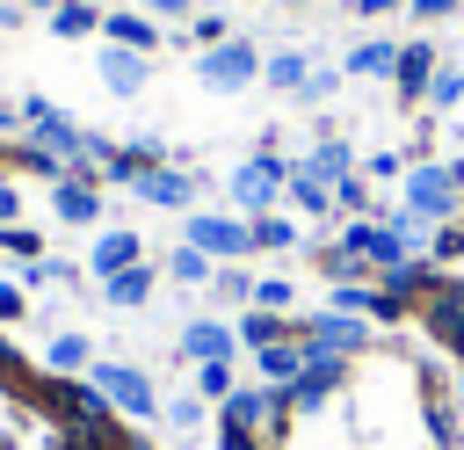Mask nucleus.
I'll list each match as a JSON object with an SVG mask.
<instances>
[{
	"instance_id": "nucleus-1",
	"label": "nucleus",
	"mask_w": 464,
	"mask_h": 450,
	"mask_svg": "<svg viewBox=\"0 0 464 450\" xmlns=\"http://www.w3.org/2000/svg\"><path fill=\"white\" fill-rule=\"evenodd\" d=\"M87 385H94V392L109 399V414H123V421H152V414H160V392H152V377H145L138 363H109V356H94Z\"/></svg>"
},
{
	"instance_id": "nucleus-2",
	"label": "nucleus",
	"mask_w": 464,
	"mask_h": 450,
	"mask_svg": "<svg viewBox=\"0 0 464 450\" xmlns=\"http://www.w3.org/2000/svg\"><path fill=\"white\" fill-rule=\"evenodd\" d=\"M196 80H203L210 94H239L246 80H261V51H254V44H239V36H225V44L196 51Z\"/></svg>"
},
{
	"instance_id": "nucleus-3",
	"label": "nucleus",
	"mask_w": 464,
	"mask_h": 450,
	"mask_svg": "<svg viewBox=\"0 0 464 450\" xmlns=\"http://www.w3.org/2000/svg\"><path fill=\"white\" fill-rule=\"evenodd\" d=\"M297 341H304V356H334V363H348V356H362V348H370V319L312 312V319H297Z\"/></svg>"
},
{
	"instance_id": "nucleus-4",
	"label": "nucleus",
	"mask_w": 464,
	"mask_h": 450,
	"mask_svg": "<svg viewBox=\"0 0 464 450\" xmlns=\"http://www.w3.org/2000/svg\"><path fill=\"white\" fill-rule=\"evenodd\" d=\"M290 189V160H276V152H254L239 174H232V203L246 210V218H268V203Z\"/></svg>"
},
{
	"instance_id": "nucleus-5",
	"label": "nucleus",
	"mask_w": 464,
	"mask_h": 450,
	"mask_svg": "<svg viewBox=\"0 0 464 450\" xmlns=\"http://www.w3.org/2000/svg\"><path fill=\"white\" fill-rule=\"evenodd\" d=\"M188 247L196 254H210V261H239V254H254V225L246 218H218V210H188Z\"/></svg>"
},
{
	"instance_id": "nucleus-6",
	"label": "nucleus",
	"mask_w": 464,
	"mask_h": 450,
	"mask_svg": "<svg viewBox=\"0 0 464 450\" xmlns=\"http://www.w3.org/2000/svg\"><path fill=\"white\" fill-rule=\"evenodd\" d=\"M420 327H428V341H435V348L464 356V283H435V290H428V305H420Z\"/></svg>"
},
{
	"instance_id": "nucleus-7",
	"label": "nucleus",
	"mask_w": 464,
	"mask_h": 450,
	"mask_svg": "<svg viewBox=\"0 0 464 450\" xmlns=\"http://www.w3.org/2000/svg\"><path fill=\"white\" fill-rule=\"evenodd\" d=\"M406 210H413L420 225H428V218L442 225V218L457 210V181H450V167H413V174H406Z\"/></svg>"
},
{
	"instance_id": "nucleus-8",
	"label": "nucleus",
	"mask_w": 464,
	"mask_h": 450,
	"mask_svg": "<svg viewBox=\"0 0 464 450\" xmlns=\"http://www.w3.org/2000/svg\"><path fill=\"white\" fill-rule=\"evenodd\" d=\"M276 414H290V399H283L276 385H239V392L218 406V421H225V428H254V435H261Z\"/></svg>"
},
{
	"instance_id": "nucleus-9",
	"label": "nucleus",
	"mask_w": 464,
	"mask_h": 450,
	"mask_svg": "<svg viewBox=\"0 0 464 450\" xmlns=\"http://www.w3.org/2000/svg\"><path fill=\"white\" fill-rule=\"evenodd\" d=\"M341 377H348V363H334V356H312V363H304V377L283 392V399H290V414H319V406L334 399V385H341Z\"/></svg>"
},
{
	"instance_id": "nucleus-10",
	"label": "nucleus",
	"mask_w": 464,
	"mask_h": 450,
	"mask_svg": "<svg viewBox=\"0 0 464 450\" xmlns=\"http://www.w3.org/2000/svg\"><path fill=\"white\" fill-rule=\"evenodd\" d=\"M130 189H138L145 203H160V210H188V203H196V174H181V167H167V160L145 167Z\"/></svg>"
},
{
	"instance_id": "nucleus-11",
	"label": "nucleus",
	"mask_w": 464,
	"mask_h": 450,
	"mask_svg": "<svg viewBox=\"0 0 464 450\" xmlns=\"http://www.w3.org/2000/svg\"><path fill=\"white\" fill-rule=\"evenodd\" d=\"M181 356H188V363H232V356H239V334H232L225 319H188V327H181Z\"/></svg>"
},
{
	"instance_id": "nucleus-12",
	"label": "nucleus",
	"mask_w": 464,
	"mask_h": 450,
	"mask_svg": "<svg viewBox=\"0 0 464 450\" xmlns=\"http://www.w3.org/2000/svg\"><path fill=\"white\" fill-rule=\"evenodd\" d=\"M304 341L290 334V341H276V348H254V385H276V392H290L297 377H304Z\"/></svg>"
},
{
	"instance_id": "nucleus-13",
	"label": "nucleus",
	"mask_w": 464,
	"mask_h": 450,
	"mask_svg": "<svg viewBox=\"0 0 464 450\" xmlns=\"http://www.w3.org/2000/svg\"><path fill=\"white\" fill-rule=\"evenodd\" d=\"M138 261H145V240H138V232H102V240L87 247V269H94L102 283L123 276V269H138Z\"/></svg>"
},
{
	"instance_id": "nucleus-14",
	"label": "nucleus",
	"mask_w": 464,
	"mask_h": 450,
	"mask_svg": "<svg viewBox=\"0 0 464 450\" xmlns=\"http://www.w3.org/2000/svg\"><path fill=\"white\" fill-rule=\"evenodd\" d=\"M145 73H152V58H145V51L102 44V80H109V94H138V87H145Z\"/></svg>"
},
{
	"instance_id": "nucleus-15",
	"label": "nucleus",
	"mask_w": 464,
	"mask_h": 450,
	"mask_svg": "<svg viewBox=\"0 0 464 450\" xmlns=\"http://www.w3.org/2000/svg\"><path fill=\"white\" fill-rule=\"evenodd\" d=\"M399 94L406 102H428V80H435V44H399Z\"/></svg>"
},
{
	"instance_id": "nucleus-16",
	"label": "nucleus",
	"mask_w": 464,
	"mask_h": 450,
	"mask_svg": "<svg viewBox=\"0 0 464 450\" xmlns=\"http://www.w3.org/2000/svg\"><path fill=\"white\" fill-rule=\"evenodd\" d=\"M58 218H65V225H94V218H102L94 174H65V181H58Z\"/></svg>"
},
{
	"instance_id": "nucleus-17",
	"label": "nucleus",
	"mask_w": 464,
	"mask_h": 450,
	"mask_svg": "<svg viewBox=\"0 0 464 450\" xmlns=\"http://www.w3.org/2000/svg\"><path fill=\"white\" fill-rule=\"evenodd\" d=\"M44 370H51V377H87V370H94V341H87V334H58V341L44 348Z\"/></svg>"
},
{
	"instance_id": "nucleus-18",
	"label": "nucleus",
	"mask_w": 464,
	"mask_h": 450,
	"mask_svg": "<svg viewBox=\"0 0 464 450\" xmlns=\"http://www.w3.org/2000/svg\"><path fill=\"white\" fill-rule=\"evenodd\" d=\"M102 29H109V44H123V51H160V22L152 15H102Z\"/></svg>"
},
{
	"instance_id": "nucleus-19",
	"label": "nucleus",
	"mask_w": 464,
	"mask_h": 450,
	"mask_svg": "<svg viewBox=\"0 0 464 450\" xmlns=\"http://www.w3.org/2000/svg\"><path fill=\"white\" fill-rule=\"evenodd\" d=\"M341 73H355V80H370V73H377V80H392V73H399V44L370 36V44H355V51H348V65H341Z\"/></svg>"
},
{
	"instance_id": "nucleus-20",
	"label": "nucleus",
	"mask_w": 464,
	"mask_h": 450,
	"mask_svg": "<svg viewBox=\"0 0 464 450\" xmlns=\"http://www.w3.org/2000/svg\"><path fill=\"white\" fill-rule=\"evenodd\" d=\"M102 298H109L116 312H138V305L152 298V261H138V269H123V276H109V283H102Z\"/></svg>"
},
{
	"instance_id": "nucleus-21",
	"label": "nucleus",
	"mask_w": 464,
	"mask_h": 450,
	"mask_svg": "<svg viewBox=\"0 0 464 450\" xmlns=\"http://www.w3.org/2000/svg\"><path fill=\"white\" fill-rule=\"evenodd\" d=\"M232 334H239V348H276V341H290L297 327H290L283 312H261V305H254V312H246V319H239Z\"/></svg>"
},
{
	"instance_id": "nucleus-22",
	"label": "nucleus",
	"mask_w": 464,
	"mask_h": 450,
	"mask_svg": "<svg viewBox=\"0 0 464 450\" xmlns=\"http://www.w3.org/2000/svg\"><path fill=\"white\" fill-rule=\"evenodd\" d=\"M283 196H290L297 210H312V218H326V210H334V181H319L312 167H290V189H283Z\"/></svg>"
},
{
	"instance_id": "nucleus-23",
	"label": "nucleus",
	"mask_w": 464,
	"mask_h": 450,
	"mask_svg": "<svg viewBox=\"0 0 464 450\" xmlns=\"http://www.w3.org/2000/svg\"><path fill=\"white\" fill-rule=\"evenodd\" d=\"M261 80L283 87V94H297V87L312 80V58H304V51H276V58H261Z\"/></svg>"
},
{
	"instance_id": "nucleus-24",
	"label": "nucleus",
	"mask_w": 464,
	"mask_h": 450,
	"mask_svg": "<svg viewBox=\"0 0 464 450\" xmlns=\"http://www.w3.org/2000/svg\"><path fill=\"white\" fill-rule=\"evenodd\" d=\"M51 29H58V36H65V44H80V36H94V29H102V15H94V7H87V0H65V7H58V15H51Z\"/></svg>"
},
{
	"instance_id": "nucleus-25",
	"label": "nucleus",
	"mask_w": 464,
	"mask_h": 450,
	"mask_svg": "<svg viewBox=\"0 0 464 450\" xmlns=\"http://www.w3.org/2000/svg\"><path fill=\"white\" fill-rule=\"evenodd\" d=\"M304 167H312L319 181H348V174H355V160H348V145H341V138H326V145H312V160H304Z\"/></svg>"
},
{
	"instance_id": "nucleus-26",
	"label": "nucleus",
	"mask_w": 464,
	"mask_h": 450,
	"mask_svg": "<svg viewBox=\"0 0 464 450\" xmlns=\"http://www.w3.org/2000/svg\"><path fill=\"white\" fill-rule=\"evenodd\" d=\"M239 392V377H232V363H196V399H210V406H225Z\"/></svg>"
},
{
	"instance_id": "nucleus-27",
	"label": "nucleus",
	"mask_w": 464,
	"mask_h": 450,
	"mask_svg": "<svg viewBox=\"0 0 464 450\" xmlns=\"http://www.w3.org/2000/svg\"><path fill=\"white\" fill-rule=\"evenodd\" d=\"M246 225H254V247H276V254H283V247H297V225H290V218H276V210H268V218H246Z\"/></svg>"
},
{
	"instance_id": "nucleus-28",
	"label": "nucleus",
	"mask_w": 464,
	"mask_h": 450,
	"mask_svg": "<svg viewBox=\"0 0 464 450\" xmlns=\"http://www.w3.org/2000/svg\"><path fill=\"white\" fill-rule=\"evenodd\" d=\"M428 102H435V109H457V102H464V73H457V65H435V80H428Z\"/></svg>"
},
{
	"instance_id": "nucleus-29",
	"label": "nucleus",
	"mask_w": 464,
	"mask_h": 450,
	"mask_svg": "<svg viewBox=\"0 0 464 450\" xmlns=\"http://www.w3.org/2000/svg\"><path fill=\"white\" fill-rule=\"evenodd\" d=\"M290 298H297V290H290L283 276H254V298H246V305H261V312H290Z\"/></svg>"
},
{
	"instance_id": "nucleus-30",
	"label": "nucleus",
	"mask_w": 464,
	"mask_h": 450,
	"mask_svg": "<svg viewBox=\"0 0 464 450\" xmlns=\"http://www.w3.org/2000/svg\"><path fill=\"white\" fill-rule=\"evenodd\" d=\"M0 254H22V261H36V254H44V232H29V225H0Z\"/></svg>"
},
{
	"instance_id": "nucleus-31",
	"label": "nucleus",
	"mask_w": 464,
	"mask_h": 450,
	"mask_svg": "<svg viewBox=\"0 0 464 450\" xmlns=\"http://www.w3.org/2000/svg\"><path fill=\"white\" fill-rule=\"evenodd\" d=\"M167 269H174V283H210V254H196V247H181Z\"/></svg>"
},
{
	"instance_id": "nucleus-32",
	"label": "nucleus",
	"mask_w": 464,
	"mask_h": 450,
	"mask_svg": "<svg viewBox=\"0 0 464 450\" xmlns=\"http://www.w3.org/2000/svg\"><path fill=\"white\" fill-rule=\"evenodd\" d=\"M160 414H167L174 428H203V414H210V399H196V392H188V399H167Z\"/></svg>"
},
{
	"instance_id": "nucleus-33",
	"label": "nucleus",
	"mask_w": 464,
	"mask_h": 450,
	"mask_svg": "<svg viewBox=\"0 0 464 450\" xmlns=\"http://www.w3.org/2000/svg\"><path fill=\"white\" fill-rule=\"evenodd\" d=\"M334 203H341V210H370V174H348V181H334Z\"/></svg>"
},
{
	"instance_id": "nucleus-34",
	"label": "nucleus",
	"mask_w": 464,
	"mask_h": 450,
	"mask_svg": "<svg viewBox=\"0 0 464 450\" xmlns=\"http://www.w3.org/2000/svg\"><path fill=\"white\" fill-rule=\"evenodd\" d=\"M210 283H218V298H254V276H239V269H218Z\"/></svg>"
},
{
	"instance_id": "nucleus-35",
	"label": "nucleus",
	"mask_w": 464,
	"mask_h": 450,
	"mask_svg": "<svg viewBox=\"0 0 464 450\" xmlns=\"http://www.w3.org/2000/svg\"><path fill=\"white\" fill-rule=\"evenodd\" d=\"M22 312H29V290H22V283H0V327L22 319Z\"/></svg>"
},
{
	"instance_id": "nucleus-36",
	"label": "nucleus",
	"mask_w": 464,
	"mask_h": 450,
	"mask_svg": "<svg viewBox=\"0 0 464 450\" xmlns=\"http://www.w3.org/2000/svg\"><path fill=\"white\" fill-rule=\"evenodd\" d=\"M218 450H268V443H261L254 428H225V421H218Z\"/></svg>"
},
{
	"instance_id": "nucleus-37",
	"label": "nucleus",
	"mask_w": 464,
	"mask_h": 450,
	"mask_svg": "<svg viewBox=\"0 0 464 450\" xmlns=\"http://www.w3.org/2000/svg\"><path fill=\"white\" fill-rule=\"evenodd\" d=\"M196 44H203V51L225 44V15H196Z\"/></svg>"
},
{
	"instance_id": "nucleus-38",
	"label": "nucleus",
	"mask_w": 464,
	"mask_h": 450,
	"mask_svg": "<svg viewBox=\"0 0 464 450\" xmlns=\"http://www.w3.org/2000/svg\"><path fill=\"white\" fill-rule=\"evenodd\" d=\"M334 87H341V73H312V80H304V87H297V94H304V102H326V94H334Z\"/></svg>"
},
{
	"instance_id": "nucleus-39",
	"label": "nucleus",
	"mask_w": 464,
	"mask_h": 450,
	"mask_svg": "<svg viewBox=\"0 0 464 450\" xmlns=\"http://www.w3.org/2000/svg\"><path fill=\"white\" fill-rule=\"evenodd\" d=\"M428 428H435V443H442V450H457V414H442V406H435V414H428Z\"/></svg>"
},
{
	"instance_id": "nucleus-40",
	"label": "nucleus",
	"mask_w": 464,
	"mask_h": 450,
	"mask_svg": "<svg viewBox=\"0 0 464 450\" xmlns=\"http://www.w3.org/2000/svg\"><path fill=\"white\" fill-rule=\"evenodd\" d=\"M0 225H22V189L0 181Z\"/></svg>"
},
{
	"instance_id": "nucleus-41",
	"label": "nucleus",
	"mask_w": 464,
	"mask_h": 450,
	"mask_svg": "<svg viewBox=\"0 0 464 450\" xmlns=\"http://www.w3.org/2000/svg\"><path fill=\"white\" fill-rule=\"evenodd\" d=\"M450 254H464V232H457V225H442V232H435V261H450Z\"/></svg>"
},
{
	"instance_id": "nucleus-42",
	"label": "nucleus",
	"mask_w": 464,
	"mask_h": 450,
	"mask_svg": "<svg viewBox=\"0 0 464 450\" xmlns=\"http://www.w3.org/2000/svg\"><path fill=\"white\" fill-rule=\"evenodd\" d=\"M399 167H406V160H399V152H377V160H370V167H362V174H377V181H392V174H399Z\"/></svg>"
},
{
	"instance_id": "nucleus-43",
	"label": "nucleus",
	"mask_w": 464,
	"mask_h": 450,
	"mask_svg": "<svg viewBox=\"0 0 464 450\" xmlns=\"http://www.w3.org/2000/svg\"><path fill=\"white\" fill-rule=\"evenodd\" d=\"M145 15H167L174 22V15H196V0H145Z\"/></svg>"
},
{
	"instance_id": "nucleus-44",
	"label": "nucleus",
	"mask_w": 464,
	"mask_h": 450,
	"mask_svg": "<svg viewBox=\"0 0 464 450\" xmlns=\"http://www.w3.org/2000/svg\"><path fill=\"white\" fill-rule=\"evenodd\" d=\"M406 7H413V15H420V22H435V15H450V7H457V0H406Z\"/></svg>"
},
{
	"instance_id": "nucleus-45",
	"label": "nucleus",
	"mask_w": 464,
	"mask_h": 450,
	"mask_svg": "<svg viewBox=\"0 0 464 450\" xmlns=\"http://www.w3.org/2000/svg\"><path fill=\"white\" fill-rule=\"evenodd\" d=\"M384 7H399V0H355V15H384Z\"/></svg>"
},
{
	"instance_id": "nucleus-46",
	"label": "nucleus",
	"mask_w": 464,
	"mask_h": 450,
	"mask_svg": "<svg viewBox=\"0 0 464 450\" xmlns=\"http://www.w3.org/2000/svg\"><path fill=\"white\" fill-rule=\"evenodd\" d=\"M14 22H22V7H7V0H0V29H14Z\"/></svg>"
},
{
	"instance_id": "nucleus-47",
	"label": "nucleus",
	"mask_w": 464,
	"mask_h": 450,
	"mask_svg": "<svg viewBox=\"0 0 464 450\" xmlns=\"http://www.w3.org/2000/svg\"><path fill=\"white\" fill-rule=\"evenodd\" d=\"M22 7H36V15H58V7H65V0H22Z\"/></svg>"
},
{
	"instance_id": "nucleus-48",
	"label": "nucleus",
	"mask_w": 464,
	"mask_h": 450,
	"mask_svg": "<svg viewBox=\"0 0 464 450\" xmlns=\"http://www.w3.org/2000/svg\"><path fill=\"white\" fill-rule=\"evenodd\" d=\"M7 123H14V116H7V109H0V131H7Z\"/></svg>"
}]
</instances>
